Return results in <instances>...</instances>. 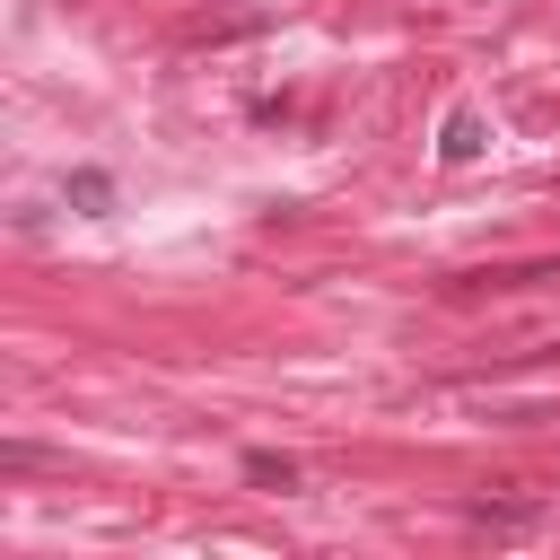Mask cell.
I'll return each instance as SVG.
<instances>
[{"instance_id": "obj_1", "label": "cell", "mask_w": 560, "mask_h": 560, "mask_svg": "<svg viewBox=\"0 0 560 560\" xmlns=\"http://www.w3.org/2000/svg\"><path fill=\"white\" fill-rule=\"evenodd\" d=\"M534 516H542V499H525L516 481H499L490 499H472V525H499V534H525Z\"/></svg>"}, {"instance_id": "obj_2", "label": "cell", "mask_w": 560, "mask_h": 560, "mask_svg": "<svg viewBox=\"0 0 560 560\" xmlns=\"http://www.w3.org/2000/svg\"><path fill=\"white\" fill-rule=\"evenodd\" d=\"M481 149H490V122H481L472 105H455V114H446V131H438V158H446V166H472Z\"/></svg>"}, {"instance_id": "obj_3", "label": "cell", "mask_w": 560, "mask_h": 560, "mask_svg": "<svg viewBox=\"0 0 560 560\" xmlns=\"http://www.w3.org/2000/svg\"><path fill=\"white\" fill-rule=\"evenodd\" d=\"M61 192H70V210H88V219H105V210H114V175H96V166H79Z\"/></svg>"}, {"instance_id": "obj_4", "label": "cell", "mask_w": 560, "mask_h": 560, "mask_svg": "<svg viewBox=\"0 0 560 560\" xmlns=\"http://www.w3.org/2000/svg\"><path fill=\"white\" fill-rule=\"evenodd\" d=\"M245 481H262V490H298V464L271 455V446H254V455H245Z\"/></svg>"}]
</instances>
